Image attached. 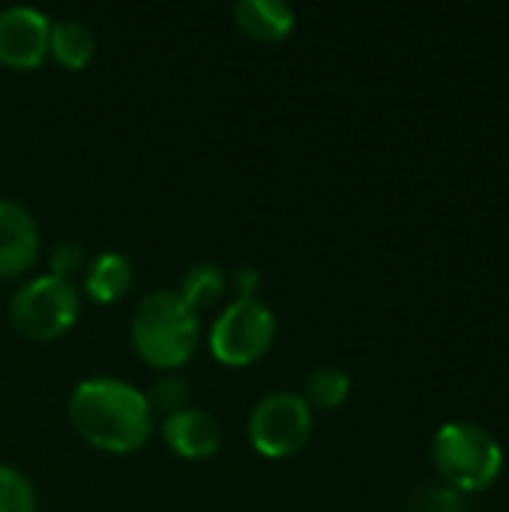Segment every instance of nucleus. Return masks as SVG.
<instances>
[{
  "label": "nucleus",
  "instance_id": "423d86ee",
  "mask_svg": "<svg viewBox=\"0 0 509 512\" xmlns=\"http://www.w3.org/2000/svg\"><path fill=\"white\" fill-rule=\"evenodd\" d=\"M312 438V408L300 393L276 390L255 402L249 414V441L267 459L297 456Z\"/></svg>",
  "mask_w": 509,
  "mask_h": 512
},
{
  "label": "nucleus",
  "instance_id": "f8f14e48",
  "mask_svg": "<svg viewBox=\"0 0 509 512\" xmlns=\"http://www.w3.org/2000/svg\"><path fill=\"white\" fill-rule=\"evenodd\" d=\"M48 54L66 69H84L96 54V36L78 18H57L51 21Z\"/></svg>",
  "mask_w": 509,
  "mask_h": 512
},
{
  "label": "nucleus",
  "instance_id": "f03ea898",
  "mask_svg": "<svg viewBox=\"0 0 509 512\" xmlns=\"http://www.w3.org/2000/svg\"><path fill=\"white\" fill-rule=\"evenodd\" d=\"M129 336L135 354L147 366L174 372L192 360L201 339V327L198 315L177 297V291L156 288L135 306Z\"/></svg>",
  "mask_w": 509,
  "mask_h": 512
},
{
  "label": "nucleus",
  "instance_id": "ddd939ff",
  "mask_svg": "<svg viewBox=\"0 0 509 512\" xmlns=\"http://www.w3.org/2000/svg\"><path fill=\"white\" fill-rule=\"evenodd\" d=\"M225 291H228V273H225L219 264H213V261H198V264H192V267L183 273L180 285H177V297H180L195 315L204 312V309H213V306L225 297Z\"/></svg>",
  "mask_w": 509,
  "mask_h": 512
},
{
  "label": "nucleus",
  "instance_id": "9b49d317",
  "mask_svg": "<svg viewBox=\"0 0 509 512\" xmlns=\"http://www.w3.org/2000/svg\"><path fill=\"white\" fill-rule=\"evenodd\" d=\"M234 21L258 42H279L294 30L297 15L285 0H237Z\"/></svg>",
  "mask_w": 509,
  "mask_h": 512
},
{
  "label": "nucleus",
  "instance_id": "0eeeda50",
  "mask_svg": "<svg viewBox=\"0 0 509 512\" xmlns=\"http://www.w3.org/2000/svg\"><path fill=\"white\" fill-rule=\"evenodd\" d=\"M51 21L45 12L15 3L0 9V63L9 69H36L48 57Z\"/></svg>",
  "mask_w": 509,
  "mask_h": 512
},
{
  "label": "nucleus",
  "instance_id": "f3484780",
  "mask_svg": "<svg viewBox=\"0 0 509 512\" xmlns=\"http://www.w3.org/2000/svg\"><path fill=\"white\" fill-rule=\"evenodd\" d=\"M411 512H468V504H465L462 492H456L444 483H429L414 492Z\"/></svg>",
  "mask_w": 509,
  "mask_h": 512
},
{
  "label": "nucleus",
  "instance_id": "6ab92c4d",
  "mask_svg": "<svg viewBox=\"0 0 509 512\" xmlns=\"http://www.w3.org/2000/svg\"><path fill=\"white\" fill-rule=\"evenodd\" d=\"M228 288L237 291V300H258L261 288V273L249 264H240L234 273H228Z\"/></svg>",
  "mask_w": 509,
  "mask_h": 512
},
{
  "label": "nucleus",
  "instance_id": "1a4fd4ad",
  "mask_svg": "<svg viewBox=\"0 0 509 512\" xmlns=\"http://www.w3.org/2000/svg\"><path fill=\"white\" fill-rule=\"evenodd\" d=\"M159 435L174 456L189 462L210 459L222 447V426L204 408H183L159 420Z\"/></svg>",
  "mask_w": 509,
  "mask_h": 512
},
{
  "label": "nucleus",
  "instance_id": "a211bd4d",
  "mask_svg": "<svg viewBox=\"0 0 509 512\" xmlns=\"http://www.w3.org/2000/svg\"><path fill=\"white\" fill-rule=\"evenodd\" d=\"M87 261L90 258H87L84 246L75 243V240H57L51 246V276H57V279L72 282V276L84 273Z\"/></svg>",
  "mask_w": 509,
  "mask_h": 512
},
{
  "label": "nucleus",
  "instance_id": "f257e3e1",
  "mask_svg": "<svg viewBox=\"0 0 509 512\" xmlns=\"http://www.w3.org/2000/svg\"><path fill=\"white\" fill-rule=\"evenodd\" d=\"M75 432L105 453H135L153 435V414L144 390L120 378H87L69 396Z\"/></svg>",
  "mask_w": 509,
  "mask_h": 512
},
{
  "label": "nucleus",
  "instance_id": "4468645a",
  "mask_svg": "<svg viewBox=\"0 0 509 512\" xmlns=\"http://www.w3.org/2000/svg\"><path fill=\"white\" fill-rule=\"evenodd\" d=\"M351 393V378L345 369L339 366H321L315 369L309 378H306V387H303V399L309 408H321V411H333L339 408Z\"/></svg>",
  "mask_w": 509,
  "mask_h": 512
},
{
  "label": "nucleus",
  "instance_id": "dca6fc26",
  "mask_svg": "<svg viewBox=\"0 0 509 512\" xmlns=\"http://www.w3.org/2000/svg\"><path fill=\"white\" fill-rule=\"evenodd\" d=\"M0 512H36L33 483L9 465H0Z\"/></svg>",
  "mask_w": 509,
  "mask_h": 512
},
{
  "label": "nucleus",
  "instance_id": "7ed1b4c3",
  "mask_svg": "<svg viewBox=\"0 0 509 512\" xmlns=\"http://www.w3.org/2000/svg\"><path fill=\"white\" fill-rule=\"evenodd\" d=\"M432 462L444 486L474 495L486 492L504 471V450L483 426L456 420L444 423L432 441Z\"/></svg>",
  "mask_w": 509,
  "mask_h": 512
},
{
  "label": "nucleus",
  "instance_id": "20e7f679",
  "mask_svg": "<svg viewBox=\"0 0 509 512\" xmlns=\"http://www.w3.org/2000/svg\"><path fill=\"white\" fill-rule=\"evenodd\" d=\"M81 312V297L75 282L57 279L51 273L18 285L9 297L6 315L15 333L33 342L60 339Z\"/></svg>",
  "mask_w": 509,
  "mask_h": 512
},
{
  "label": "nucleus",
  "instance_id": "39448f33",
  "mask_svg": "<svg viewBox=\"0 0 509 512\" xmlns=\"http://www.w3.org/2000/svg\"><path fill=\"white\" fill-rule=\"evenodd\" d=\"M276 315L264 300H234L210 327V351L222 366H252L258 363L276 339Z\"/></svg>",
  "mask_w": 509,
  "mask_h": 512
},
{
  "label": "nucleus",
  "instance_id": "2eb2a0df",
  "mask_svg": "<svg viewBox=\"0 0 509 512\" xmlns=\"http://www.w3.org/2000/svg\"><path fill=\"white\" fill-rule=\"evenodd\" d=\"M144 399H147V405H150L153 420H156V417L165 420V417H171V414L189 408V384H186L180 375L168 372V375L156 378V381L144 390Z\"/></svg>",
  "mask_w": 509,
  "mask_h": 512
},
{
  "label": "nucleus",
  "instance_id": "9d476101",
  "mask_svg": "<svg viewBox=\"0 0 509 512\" xmlns=\"http://www.w3.org/2000/svg\"><path fill=\"white\" fill-rule=\"evenodd\" d=\"M135 282V267L123 252H102L84 267V291L93 303L111 306L129 294Z\"/></svg>",
  "mask_w": 509,
  "mask_h": 512
},
{
  "label": "nucleus",
  "instance_id": "6e6552de",
  "mask_svg": "<svg viewBox=\"0 0 509 512\" xmlns=\"http://www.w3.org/2000/svg\"><path fill=\"white\" fill-rule=\"evenodd\" d=\"M39 258V225L12 198H0V279L24 276Z\"/></svg>",
  "mask_w": 509,
  "mask_h": 512
}]
</instances>
